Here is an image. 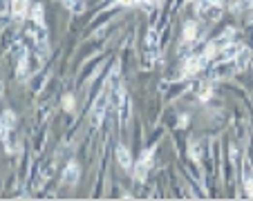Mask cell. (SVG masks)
I'll list each match as a JSON object with an SVG mask.
<instances>
[{
	"mask_svg": "<svg viewBox=\"0 0 253 201\" xmlns=\"http://www.w3.org/2000/svg\"><path fill=\"white\" fill-rule=\"evenodd\" d=\"M208 63H211V61L206 58V54H204V52L197 54V56H190L189 61H186V65H184V69H182V76L186 78V76L197 74V72H202V69H204Z\"/></svg>",
	"mask_w": 253,
	"mask_h": 201,
	"instance_id": "6da1fadb",
	"label": "cell"
},
{
	"mask_svg": "<svg viewBox=\"0 0 253 201\" xmlns=\"http://www.w3.org/2000/svg\"><path fill=\"white\" fill-rule=\"evenodd\" d=\"M159 58V38H157V31L150 29L148 34V45H146V65H155V61Z\"/></svg>",
	"mask_w": 253,
	"mask_h": 201,
	"instance_id": "7a4b0ae2",
	"label": "cell"
},
{
	"mask_svg": "<svg viewBox=\"0 0 253 201\" xmlns=\"http://www.w3.org/2000/svg\"><path fill=\"white\" fill-rule=\"evenodd\" d=\"M150 166H153V150L143 152L139 163L135 166V179L137 181H146V174H148V170H150Z\"/></svg>",
	"mask_w": 253,
	"mask_h": 201,
	"instance_id": "3957f363",
	"label": "cell"
},
{
	"mask_svg": "<svg viewBox=\"0 0 253 201\" xmlns=\"http://www.w3.org/2000/svg\"><path fill=\"white\" fill-rule=\"evenodd\" d=\"M106 109H108V92H101L99 98H96L95 108H92V125H99L101 121H103Z\"/></svg>",
	"mask_w": 253,
	"mask_h": 201,
	"instance_id": "277c9868",
	"label": "cell"
},
{
	"mask_svg": "<svg viewBox=\"0 0 253 201\" xmlns=\"http://www.w3.org/2000/svg\"><path fill=\"white\" fill-rule=\"evenodd\" d=\"M2 145H5L7 155H14V152L20 148V141H18L16 132H14V127H12V130H7V132L2 134Z\"/></svg>",
	"mask_w": 253,
	"mask_h": 201,
	"instance_id": "5b68a950",
	"label": "cell"
},
{
	"mask_svg": "<svg viewBox=\"0 0 253 201\" xmlns=\"http://www.w3.org/2000/svg\"><path fill=\"white\" fill-rule=\"evenodd\" d=\"M242 179H244V188H247V195L253 197V168L251 161H244V168H242Z\"/></svg>",
	"mask_w": 253,
	"mask_h": 201,
	"instance_id": "8992f818",
	"label": "cell"
},
{
	"mask_svg": "<svg viewBox=\"0 0 253 201\" xmlns=\"http://www.w3.org/2000/svg\"><path fill=\"white\" fill-rule=\"evenodd\" d=\"M14 121H16V116H14L12 109H5V112H0V137H2L7 130H12V127H14Z\"/></svg>",
	"mask_w": 253,
	"mask_h": 201,
	"instance_id": "52a82bcc",
	"label": "cell"
},
{
	"mask_svg": "<svg viewBox=\"0 0 253 201\" xmlns=\"http://www.w3.org/2000/svg\"><path fill=\"white\" fill-rule=\"evenodd\" d=\"M79 181V166L72 161L70 166L65 168V172H63V184L65 186H74Z\"/></svg>",
	"mask_w": 253,
	"mask_h": 201,
	"instance_id": "ba28073f",
	"label": "cell"
},
{
	"mask_svg": "<svg viewBox=\"0 0 253 201\" xmlns=\"http://www.w3.org/2000/svg\"><path fill=\"white\" fill-rule=\"evenodd\" d=\"M30 9V0H12V14L16 18H25Z\"/></svg>",
	"mask_w": 253,
	"mask_h": 201,
	"instance_id": "9c48e42d",
	"label": "cell"
},
{
	"mask_svg": "<svg viewBox=\"0 0 253 201\" xmlns=\"http://www.w3.org/2000/svg\"><path fill=\"white\" fill-rule=\"evenodd\" d=\"M117 159H119V163H121V168H124V170H130V168H132L130 152L124 148V145H119V148H117Z\"/></svg>",
	"mask_w": 253,
	"mask_h": 201,
	"instance_id": "30bf717a",
	"label": "cell"
},
{
	"mask_svg": "<svg viewBox=\"0 0 253 201\" xmlns=\"http://www.w3.org/2000/svg\"><path fill=\"white\" fill-rule=\"evenodd\" d=\"M200 36V31H197V25L195 23H186V27H184V36L182 38L186 40V43H190V40H195Z\"/></svg>",
	"mask_w": 253,
	"mask_h": 201,
	"instance_id": "8fae6325",
	"label": "cell"
},
{
	"mask_svg": "<svg viewBox=\"0 0 253 201\" xmlns=\"http://www.w3.org/2000/svg\"><path fill=\"white\" fill-rule=\"evenodd\" d=\"M130 116V98L124 96V101H121V105H119V119H121V123H126Z\"/></svg>",
	"mask_w": 253,
	"mask_h": 201,
	"instance_id": "7c38bea8",
	"label": "cell"
},
{
	"mask_svg": "<svg viewBox=\"0 0 253 201\" xmlns=\"http://www.w3.org/2000/svg\"><path fill=\"white\" fill-rule=\"evenodd\" d=\"M32 20H34L36 25H43V7L41 5L32 7Z\"/></svg>",
	"mask_w": 253,
	"mask_h": 201,
	"instance_id": "4fadbf2b",
	"label": "cell"
},
{
	"mask_svg": "<svg viewBox=\"0 0 253 201\" xmlns=\"http://www.w3.org/2000/svg\"><path fill=\"white\" fill-rule=\"evenodd\" d=\"M63 2H65L67 9H72V12H81V9H83V5L79 2V0H63Z\"/></svg>",
	"mask_w": 253,
	"mask_h": 201,
	"instance_id": "5bb4252c",
	"label": "cell"
},
{
	"mask_svg": "<svg viewBox=\"0 0 253 201\" xmlns=\"http://www.w3.org/2000/svg\"><path fill=\"white\" fill-rule=\"evenodd\" d=\"M63 108L67 109V112H74V96L65 94V96H63Z\"/></svg>",
	"mask_w": 253,
	"mask_h": 201,
	"instance_id": "9a60e30c",
	"label": "cell"
},
{
	"mask_svg": "<svg viewBox=\"0 0 253 201\" xmlns=\"http://www.w3.org/2000/svg\"><path fill=\"white\" fill-rule=\"evenodd\" d=\"M12 14V0H0V16Z\"/></svg>",
	"mask_w": 253,
	"mask_h": 201,
	"instance_id": "2e32d148",
	"label": "cell"
},
{
	"mask_svg": "<svg viewBox=\"0 0 253 201\" xmlns=\"http://www.w3.org/2000/svg\"><path fill=\"white\" fill-rule=\"evenodd\" d=\"M208 96H211V85L204 83V87H202V92H200V98H202V101H206Z\"/></svg>",
	"mask_w": 253,
	"mask_h": 201,
	"instance_id": "e0dca14e",
	"label": "cell"
}]
</instances>
